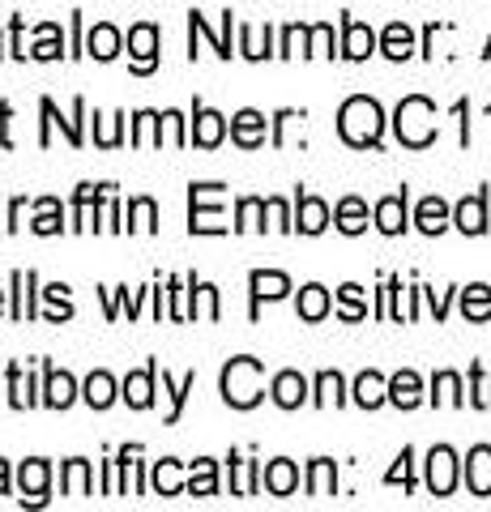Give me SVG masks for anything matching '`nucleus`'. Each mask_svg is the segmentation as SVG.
I'll use <instances>...</instances> for the list:
<instances>
[{"label": "nucleus", "instance_id": "23", "mask_svg": "<svg viewBox=\"0 0 491 512\" xmlns=\"http://www.w3.org/2000/svg\"><path fill=\"white\" fill-rule=\"evenodd\" d=\"M389 402L402 406V410H415L423 402V380L415 372H398L389 380Z\"/></svg>", "mask_w": 491, "mask_h": 512}, {"label": "nucleus", "instance_id": "59", "mask_svg": "<svg viewBox=\"0 0 491 512\" xmlns=\"http://www.w3.org/2000/svg\"><path fill=\"white\" fill-rule=\"evenodd\" d=\"M483 56H491V39H487V52H483Z\"/></svg>", "mask_w": 491, "mask_h": 512}, {"label": "nucleus", "instance_id": "3", "mask_svg": "<svg viewBox=\"0 0 491 512\" xmlns=\"http://www.w3.org/2000/svg\"><path fill=\"white\" fill-rule=\"evenodd\" d=\"M393 128H398V141L410 150H427L436 141V107L423 94H410V99L398 103V116H393Z\"/></svg>", "mask_w": 491, "mask_h": 512}, {"label": "nucleus", "instance_id": "25", "mask_svg": "<svg viewBox=\"0 0 491 512\" xmlns=\"http://www.w3.org/2000/svg\"><path fill=\"white\" fill-rule=\"evenodd\" d=\"M355 402H359L363 410H376L380 402H389V380L380 376V372H363V376L355 380Z\"/></svg>", "mask_w": 491, "mask_h": 512}, {"label": "nucleus", "instance_id": "60", "mask_svg": "<svg viewBox=\"0 0 491 512\" xmlns=\"http://www.w3.org/2000/svg\"><path fill=\"white\" fill-rule=\"evenodd\" d=\"M0 56H5V47H0Z\"/></svg>", "mask_w": 491, "mask_h": 512}, {"label": "nucleus", "instance_id": "16", "mask_svg": "<svg viewBox=\"0 0 491 512\" xmlns=\"http://www.w3.org/2000/svg\"><path fill=\"white\" fill-rule=\"evenodd\" d=\"M376 52V35L363 22H355V18H346L342 22V56L346 60H368Z\"/></svg>", "mask_w": 491, "mask_h": 512}, {"label": "nucleus", "instance_id": "28", "mask_svg": "<svg viewBox=\"0 0 491 512\" xmlns=\"http://www.w3.org/2000/svg\"><path fill=\"white\" fill-rule=\"evenodd\" d=\"M334 491H338V466L329 457H316L308 466V495L321 500V495H334Z\"/></svg>", "mask_w": 491, "mask_h": 512}, {"label": "nucleus", "instance_id": "19", "mask_svg": "<svg viewBox=\"0 0 491 512\" xmlns=\"http://www.w3.org/2000/svg\"><path fill=\"white\" fill-rule=\"evenodd\" d=\"M466 487L474 495H491V448L487 444L470 448V457H466Z\"/></svg>", "mask_w": 491, "mask_h": 512}, {"label": "nucleus", "instance_id": "45", "mask_svg": "<svg viewBox=\"0 0 491 512\" xmlns=\"http://www.w3.org/2000/svg\"><path fill=\"white\" fill-rule=\"evenodd\" d=\"M60 47H65V39H60V26H52V22H43L39 26V43H35V60H60Z\"/></svg>", "mask_w": 491, "mask_h": 512}, {"label": "nucleus", "instance_id": "7", "mask_svg": "<svg viewBox=\"0 0 491 512\" xmlns=\"http://www.w3.org/2000/svg\"><path fill=\"white\" fill-rule=\"evenodd\" d=\"M248 286H252V320L261 312V299H282L291 291V278L278 274V269H252L248 274Z\"/></svg>", "mask_w": 491, "mask_h": 512}, {"label": "nucleus", "instance_id": "47", "mask_svg": "<svg viewBox=\"0 0 491 512\" xmlns=\"http://www.w3.org/2000/svg\"><path fill=\"white\" fill-rule=\"evenodd\" d=\"M47 303H52V312H47V320H56V325H60V320H69L73 316V303H69V286H47Z\"/></svg>", "mask_w": 491, "mask_h": 512}, {"label": "nucleus", "instance_id": "50", "mask_svg": "<svg viewBox=\"0 0 491 512\" xmlns=\"http://www.w3.org/2000/svg\"><path fill=\"white\" fill-rule=\"evenodd\" d=\"M470 402L479 406V410H491V380L483 376V367H479V363L470 367Z\"/></svg>", "mask_w": 491, "mask_h": 512}, {"label": "nucleus", "instance_id": "8", "mask_svg": "<svg viewBox=\"0 0 491 512\" xmlns=\"http://www.w3.org/2000/svg\"><path fill=\"white\" fill-rule=\"evenodd\" d=\"M39 111H43V146H47V141H52V124H60V128H65V137H69V146H82V124H77V120H82L86 116V103L82 99H73V120H60L56 116V103L52 99H43L39 103Z\"/></svg>", "mask_w": 491, "mask_h": 512}, {"label": "nucleus", "instance_id": "10", "mask_svg": "<svg viewBox=\"0 0 491 512\" xmlns=\"http://www.w3.org/2000/svg\"><path fill=\"white\" fill-rule=\"evenodd\" d=\"M47 478H52V466H47L43 457H30L22 461V470H18V483H22V504H43L47 500Z\"/></svg>", "mask_w": 491, "mask_h": 512}, {"label": "nucleus", "instance_id": "18", "mask_svg": "<svg viewBox=\"0 0 491 512\" xmlns=\"http://www.w3.org/2000/svg\"><path fill=\"white\" fill-rule=\"evenodd\" d=\"M453 222H457V227H462L466 235H483V231H487V192H474V197H466V201L453 210Z\"/></svg>", "mask_w": 491, "mask_h": 512}, {"label": "nucleus", "instance_id": "29", "mask_svg": "<svg viewBox=\"0 0 491 512\" xmlns=\"http://www.w3.org/2000/svg\"><path fill=\"white\" fill-rule=\"evenodd\" d=\"M35 316V274H13V320H30Z\"/></svg>", "mask_w": 491, "mask_h": 512}, {"label": "nucleus", "instance_id": "53", "mask_svg": "<svg viewBox=\"0 0 491 512\" xmlns=\"http://www.w3.org/2000/svg\"><path fill=\"white\" fill-rule=\"evenodd\" d=\"M201 303H205V316L218 320V291H214L210 282H201Z\"/></svg>", "mask_w": 491, "mask_h": 512}, {"label": "nucleus", "instance_id": "15", "mask_svg": "<svg viewBox=\"0 0 491 512\" xmlns=\"http://www.w3.org/2000/svg\"><path fill=\"white\" fill-rule=\"evenodd\" d=\"M154 380H158V363H146L141 372H129V380H124V402H129L133 410H150Z\"/></svg>", "mask_w": 491, "mask_h": 512}, {"label": "nucleus", "instance_id": "17", "mask_svg": "<svg viewBox=\"0 0 491 512\" xmlns=\"http://www.w3.org/2000/svg\"><path fill=\"white\" fill-rule=\"evenodd\" d=\"M269 393H274V402L282 410H295V406L308 402V380L299 376V372H278L274 384H269Z\"/></svg>", "mask_w": 491, "mask_h": 512}, {"label": "nucleus", "instance_id": "41", "mask_svg": "<svg viewBox=\"0 0 491 512\" xmlns=\"http://www.w3.org/2000/svg\"><path fill=\"white\" fill-rule=\"evenodd\" d=\"M129 231H158V205L150 197L129 201Z\"/></svg>", "mask_w": 491, "mask_h": 512}, {"label": "nucleus", "instance_id": "12", "mask_svg": "<svg viewBox=\"0 0 491 512\" xmlns=\"http://www.w3.org/2000/svg\"><path fill=\"white\" fill-rule=\"evenodd\" d=\"M112 184H82L73 197V231H90L94 227V214H99V201L107 197Z\"/></svg>", "mask_w": 491, "mask_h": 512}, {"label": "nucleus", "instance_id": "57", "mask_svg": "<svg viewBox=\"0 0 491 512\" xmlns=\"http://www.w3.org/2000/svg\"><path fill=\"white\" fill-rule=\"evenodd\" d=\"M0 495H9V461H0Z\"/></svg>", "mask_w": 491, "mask_h": 512}, {"label": "nucleus", "instance_id": "21", "mask_svg": "<svg viewBox=\"0 0 491 512\" xmlns=\"http://www.w3.org/2000/svg\"><path fill=\"white\" fill-rule=\"evenodd\" d=\"M261 483H265V491H269V495H291V491L299 487V470H295V461H287V457L269 461L265 474H261Z\"/></svg>", "mask_w": 491, "mask_h": 512}, {"label": "nucleus", "instance_id": "13", "mask_svg": "<svg viewBox=\"0 0 491 512\" xmlns=\"http://www.w3.org/2000/svg\"><path fill=\"white\" fill-rule=\"evenodd\" d=\"M295 227L304 235H321L329 227V205L321 197H308V192H299L295 197Z\"/></svg>", "mask_w": 491, "mask_h": 512}, {"label": "nucleus", "instance_id": "58", "mask_svg": "<svg viewBox=\"0 0 491 512\" xmlns=\"http://www.w3.org/2000/svg\"><path fill=\"white\" fill-rule=\"evenodd\" d=\"M0 312H5V291H0Z\"/></svg>", "mask_w": 491, "mask_h": 512}, {"label": "nucleus", "instance_id": "56", "mask_svg": "<svg viewBox=\"0 0 491 512\" xmlns=\"http://www.w3.org/2000/svg\"><path fill=\"white\" fill-rule=\"evenodd\" d=\"M22 210H26V201H22V197L9 205V231H18V218H22Z\"/></svg>", "mask_w": 491, "mask_h": 512}, {"label": "nucleus", "instance_id": "46", "mask_svg": "<svg viewBox=\"0 0 491 512\" xmlns=\"http://www.w3.org/2000/svg\"><path fill=\"white\" fill-rule=\"evenodd\" d=\"M240 52L248 60H261V56H278V52H269V35L261 39V30L257 26H240Z\"/></svg>", "mask_w": 491, "mask_h": 512}, {"label": "nucleus", "instance_id": "36", "mask_svg": "<svg viewBox=\"0 0 491 512\" xmlns=\"http://www.w3.org/2000/svg\"><path fill=\"white\" fill-rule=\"evenodd\" d=\"M188 491L193 495H218V466L210 457L193 461V478H188Z\"/></svg>", "mask_w": 491, "mask_h": 512}, {"label": "nucleus", "instance_id": "34", "mask_svg": "<svg viewBox=\"0 0 491 512\" xmlns=\"http://www.w3.org/2000/svg\"><path fill=\"white\" fill-rule=\"evenodd\" d=\"M197 389V372H188L180 384H171V376L163 372V393L171 397V414H167V423H180V410H184V402H188V393Z\"/></svg>", "mask_w": 491, "mask_h": 512}, {"label": "nucleus", "instance_id": "1", "mask_svg": "<svg viewBox=\"0 0 491 512\" xmlns=\"http://www.w3.org/2000/svg\"><path fill=\"white\" fill-rule=\"evenodd\" d=\"M338 133H342L346 146H355V150L380 146V133H385V111H380V103L368 99V94H355V99H346L342 111H338Z\"/></svg>", "mask_w": 491, "mask_h": 512}, {"label": "nucleus", "instance_id": "5", "mask_svg": "<svg viewBox=\"0 0 491 512\" xmlns=\"http://www.w3.org/2000/svg\"><path fill=\"white\" fill-rule=\"evenodd\" d=\"M427 487H432V495H453L457 487V457H453V448H432L427 453Z\"/></svg>", "mask_w": 491, "mask_h": 512}, {"label": "nucleus", "instance_id": "48", "mask_svg": "<svg viewBox=\"0 0 491 512\" xmlns=\"http://www.w3.org/2000/svg\"><path fill=\"white\" fill-rule=\"evenodd\" d=\"M308 56H334V26L329 22L308 30Z\"/></svg>", "mask_w": 491, "mask_h": 512}, {"label": "nucleus", "instance_id": "31", "mask_svg": "<svg viewBox=\"0 0 491 512\" xmlns=\"http://www.w3.org/2000/svg\"><path fill=\"white\" fill-rule=\"evenodd\" d=\"M82 397L94 406V410H107L116 402V380L107 376V372H90V380H86V389H82Z\"/></svg>", "mask_w": 491, "mask_h": 512}, {"label": "nucleus", "instance_id": "4", "mask_svg": "<svg viewBox=\"0 0 491 512\" xmlns=\"http://www.w3.org/2000/svg\"><path fill=\"white\" fill-rule=\"evenodd\" d=\"M188 201H193V214H188V231L193 235H223V184H193L188 188Z\"/></svg>", "mask_w": 491, "mask_h": 512}, {"label": "nucleus", "instance_id": "32", "mask_svg": "<svg viewBox=\"0 0 491 512\" xmlns=\"http://www.w3.org/2000/svg\"><path fill=\"white\" fill-rule=\"evenodd\" d=\"M299 316H304V320H325L329 316V291H325V286L308 282L304 291H299Z\"/></svg>", "mask_w": 491, "mask_h": 512}, {"label": "nucleus", "instance_id": "49", "mask_svg": "<svg viewBox=\"0 0 491 512\" xmlns=\"http://www.w3.org/2000/svg\"><path fill=\"white\" fill-rule=\"evenodd\" d=\"M308 30H312V26H287V30H282L278 56H299V52L308 56Z\"/></svg>", "mask_w": 491, "mask_h": 512}, {"label": "nucleus", "instance_id": "39", "mask_svg": "<svg viewBox=\"0 0 491 512\" xmlns=\"http://www.w3.org/2000/svg\"><path fill=\"white\" fill-rule=\"evenodd\" d=\"M432 402L436 406H462V380H457V372H440L432 380Z\"/></svg>", "mask_w": 491, "mask_h": 512}, {"label": "nucleus", "instance_id": "6", "mask_svg": "<svg viewBox=\"0 0 491 512\" xmlns=\"http://www.w3.org/2000/svg\"><path fill=\"white\" fill-rule=\"evenodd\" d=\"M129 52H133V73H154L158 64V26L137 22L129 30Z\"/></svg>", "mask_w": 491, "mask_h": 512}, {"label": "nucleus", "instance_id": "55", "mask_svg": "<svg viewBox=\"0 0 491 512\" xmlns=\"http://www.w3.org/2000/svg\"><path fill=\"white\" fill-rule=\"evenodd\" d=\"M223 60H231V9L223 13Z\"/></svg>", "mask_w": 491, "mask_h": 512}, {"label": "nucleus", "instance_id": "51", "mask_svg": "<svg viewBox=\"0 0 491 512\" xmlns=\"http://www.w3.org/2000/svg\"><path fill=\"white\" fill-rule=\"evenodd\" d=\"M410 461H415V453H410V448H402V457H398V466H393L389 474H385V483L393 487V483H402L406 491L415 487V470H410Z\"/></svg>", "mask_w": 491, "mask_h": 512}, {"label": "nucleus", "instance_id": "44", "mask_svg": "<svg viewBox=\"0 0 491 512\" xmlns=\"http://www.w3.org/2000/svg\"><path fill=\"white\" fill-rule=\"evenodd\" d=\"M346 393H342V376L338 372H321L316 376V406H342Z\"/></svg>", "mask_w": 491, "mask_h": 512}, {"label": "nucleus", "instance_id": "9", "mask_svg": "<svg viewBox=\"0 0 491 512\" xmlns=\"http://www.w3.org/2000/svg\"><path fill=\"white\" fill-rule=\"evenodd\" d=\"M227 137V120L218 116V111H210V107H193V133H188V141H197L201 150H214L218 141Z\"/></svg>", "mask_w": 491, "mask_h": 512}, {"label": "nucleus", "instance_id": "14", "mask_svg": "<svg viewBox=\"0 0 491 512\" xmlns=\"http://www.w3.org/2000/svg\"><path fill=\"white\" fill-rule=\"evenodd\" d=\"M43 372H47V380H43V402L52 406V410H69L73 397H77V380L69 372H56L52 363H47Z\"/></svg>", "mask_w": 491, "mask_h": 512}, {"label": "nucleus", "instance_id": "11", "mask_svg": "<svg viewBox=\"0 0 491 512\" xmlns=\"http://www.w3.org/2000/svg\"><path fill=\"white\" fill-rule=\"evenodd\" d=\"M231 137H235V146H244V150L265 146V116L261 111H252V107L235 111L231 116Z\"/></svg>", "mask_w": 491, "mask_h": 512}, {"label": "nucleus", "instance_id": "30", "mask_svg": "<svg viewBox=\"0 0 491 512\" xmlns=\"http://www.w3.org/2000/svg\"><path fill=\"white\" fill-rule=\"evenodd\" d=\"M334 222H338V231L359 235L363 227H368V205H363L359 197H342L338 210H334Z\"/></svg>", "mask_w": 491, "mask_h": 512}, {"label": "nucleus", "instance_id": "22", "mask_svg": "<svg viewBox=\"0 0 491 512\" xmlns=\"http://www.w3.org/2000/svg\"><path fill=\"white\" fill-rule=\"evenodd\" d=\"M86 56H94V60H116L120 56V30L112 22H99L86 35Z\"/></svg>", "mask_w": 491, "mask_h": 512}, {"label": "nucleus", "instance_id": "33", "mask_svg": "<svg viewBox=\"0 0 491 512\" xmlns=\"http://www.w3.org/2000/svg\"><path fill=\"white\" fill-rule=\"evenodd\" d=\"M462 312H466V320H487L491 316V286H483V282L466 286L462 291Z\"/></svg>", "mask_w": 491, "mask_h": 512}, {"label": "nucleus", "instance_id": "26", "mask_svg": "<svg viewBox=\"0 0 491 512\" xmlns=\"http://www.w3.org/2000/svg\"><path fill=\"white\" fill-rule=\"evenodd\" d=\"M415 222H419L423 235H440V231L449 227V205L440 201V197H423L419 210H415Z\"/></svg>", "mask_w": 491, "mask_h": 512}, {"label": "nucleus", "instance_id": "2", "mask_svg": "<svg viewBox=\"0 0 491 512\" xmlns=\"http://www.w3.org/2000/svg\"><path fill=\"white\" fill-rule=\"evenodd\" d=\"M265 397V367L261 359L240 355L223 367V402L235 410H252Z\"/></svg>", "mask_w": 491, "mask_h": 512}, {"label": "nucleus", "instance_id": "27", "mask_svg": "<svg viewBox=\"0 0 491 512\" xmlns=\"http://www.w3.org/2000/svg\"><path fill=\"white\" fill-rule=\"evenodd\" d=\"M60 491H65V495H90V491H94L90 461H82V457L65 461V470H60Z\"/></svg>", "mask_w": 491, "mask_h": 512}, {"label": "nucleus", "instance_id": "54", "mask_svg": "<svg viewBox=\"0 0 491 512\" xmlns=\"http://www.w3.org/2000/svg\"><path fill=\"white\" fill-rule=\"evenodd\" d=\"M9 116H13V107L0 103V146H13V141H9Z\"/></svg>", "mask_w": 491, "mask_h": 512}, {"label": "nucleus", "instance_id": "37", "mask_svg": "<svg viewBox=\"0 0 491 512\" xmlns=\"http://www.w3.org/2000/svg\"><path fill=\"white\" fill-rule=\"evenodd\" d=\"M65 214H60V201L56 197H43L39 201V214H35V222H30V227H35V235H60L65 231V222H60Z\"/></svg>", "mask_w": 491, "mask_h": 512}, {"label": "nucleus", "instance_id": "24", "mask_svg": "<svg viewBox=\"0 0 491 512\" xmlns=\"http://www.w3.org/2000/svg\"><path fill=\"white\" fill-rule=\"evenodd\" d=\"M380 52H385L389 60H406L410 52H415V30H410L406 22L385 26V35H380Z\"/></svg>", "mask_w": 491, "mask_h": 512}, {"label": "nucleus", "instance_id": "38", "mask_svg": "<svg viewBox=\"0 0 491 512\" xmlns=\"http://www.w3.org/2000/svg\"><path fill=\"white\" fill-rule=\"evenodd\" d=\"M154 491L158 495H180L184 491V483H180V461L176 457H163L154 466Z\"/></svg>", "mask_w": 491, "mask_h": 512}, {"label": "nucleus", "instance_id": "43", "mask_svg": "<svg viewBox=\"0 0 491 512\" xmlns=\"http://www.w3.org/2000/svg\"><path fill=\"white\" fill-rule=\"evenodd\" d=\"M269 210H265V201L261 197H244L240 201V210H235V218H240V222H235V231H265V218Z\"/></svg>", "mask_w": 491, "mask_h": 512}, {"label": "nucleus", "instance_id": "35", "mask_svg": "<svg viewBox=\"0 0 491 512\" xmlns=\"http://www.w3.org/2000/svg\"><path fill=\"white\" fill-rule=\"evenodd\" d=\"M231 461V470H235V483H231V491L235 495H257V487H261V470H257V461H240V457H227Z\"/></svg>", "mask_w": 491, "mask_h": 512}, {"label": "nucleus", "instance_id": "20", "mask_svg": "<svg viewBox=\"0 0 491 512\" xmlns=\"http://www.w3.org/2000/svg\"><path fill=\"white\" fill-rule=\"evenodd\" d=\"M376 227L385 235H402L406 231V188L393 192V197L376 201Z\"/></svg>", "mask_w": 491, "mask_h": 512}, {"label": "nucleus", "instance_id": "42", "mask_svg": "<svg viewBox=\"0 0 491 512\" xmlns=\"http://www.w3.org/2000/svg\"><path fill=\"white\" fill-rule=\"evenodd\" d=\"M9 402L18 406V410H26V406H35V402H39L35 389H30V376H22V367H18V363H9Z\"/></svg>", "mask_w": 491, "mask_h": 512}, {"label": "nucleus", "instance_id": "40", "mask_svg": "<svg viewBox=\"0 0 491 512\" xmlns=\"http://www.w3.org/2000/svg\"><path fill=\"white\" fill-rule=\"evenodd\" d=\"M338 316H342V320H363V316H368V303H363V286H355V282L342 286V291H338Z\"/></svg>", "mask_w": 491, "mask_h": 512}, {"label": "nucleus", "instance_id": "52", "mask_svg": "<svg viewBox=\"0 0 491 512\" xmlns=\"http://www.w3.org/2000/svg\"><path fill=\"white\" fill-rule=\"evenodd\" d=\"M265 210H269V218H274V227H278V231H295L291 210H287V205H282L278 197H269V201H265Z\"/></svg>", "mask_w": 491, "mask_h": 512}]
</instances>
